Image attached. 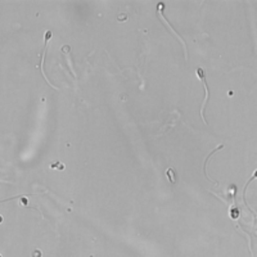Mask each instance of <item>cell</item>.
Segmentation results:
<instances>
[{
	"mask_svg": "<svg viewBox=\"0 0 257 257\" xmlns=\"http://www.w3.org/2000/svg\"><path fill=\"white\" fill-rule=\"evenodd\" d=\"M197 73H198V77L201 79V81H202V84H203V88H204V91H206V98L203 99V103H202V108H201V117H202V120H203V122L204 124H207V121H206V118H204V115H203V112H204V107H206V104H207V102H208V86H207V82H206V76H204V71H203V68H197Z\"/></svg>",
	"mask_w": 257,
	"mask_h": 257,
	"instance_id": "1",
	"label": "cell"
},
{
	"mask_svg": "<svg viewBox=\"0 0 257 257\" xmlns=\"http://www.w3.org/2000/svg\"><path fill=\"white\" fill-rule=\"evenodd\" d=\"M238 216H239V211H238V210H235V208H234V210H233V211H232V217H233V219H237V217H238Z\"/></svg>",
	"mask_w": 257,
	"mask_h": 257,
	"instance_id": "4",
	"label": "cell"
},
{
	"mask_svg": "<svg viewBox=\"0 0 257 257\" xmlns=\"http://www.w3.org/2000/svg\"><path fill=\"white\" fill-rule=\"evenodd\" d=\"M167 174H168V177H170V181H171L172 184H175V181H176V180H175V177H174V170H172V168H170V170L167 171Z\"/></svg>",
	"mask_w": 257,
	"mask_h": 257,
	"instance_id": "3",
	"label": "cell"
},
{
	"mask_svg": "<svg viewBox=\"0 0 257 257\" xmlns=\"http://www.w3.org/2000/svg\"><path fill=\"white\" fill-rule=\"evenodd\" d=\"M52 39V31H46L45 33V46H44V53H42V61H41V72L45 77V73H44V59H45V52H46V48H48V42L49 40Z\"/></svg>",
	"mask_w": 257,
	"mask_h": 257,
	"instance_id": "2",
	"label": "cell"
},
{
	"mask_svg": "<svg viewBox=\"0 0 257 257\" xmlns=\"http://www.w3.org/2000/svg\"><path fill=\"white\" fill-rule=\"evenodd\" d=\"M126 18H127V15H126V14H120V15H118V21H120V22H124V21H126Z\"/></svg>",
	"mask_w": 257,
	"mask_h": 257,
	"instance_id": "5",
	"label": "cell"
}]
</instances>
